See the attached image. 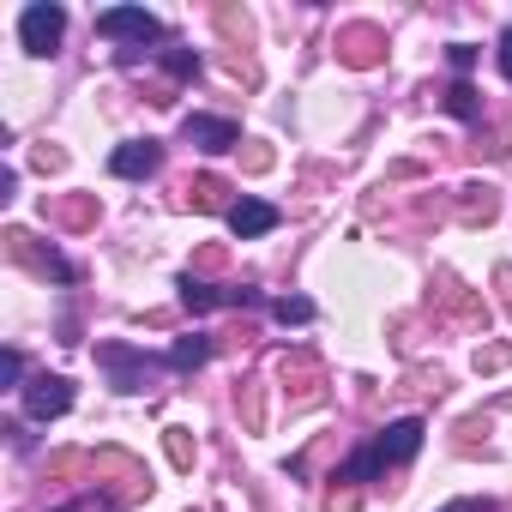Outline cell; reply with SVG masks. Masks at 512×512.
Returning <instances> with one entry per match:
<instances>
[{"mask_svg": "<svg viewBox=\"0 0 512 512\" xmlns=\"http://www.w3.org/2000/svg\"><path fill=\"white\" fill-rule=\"evenodd\" d=\"M109 476V494L115 500H145L151 494V470L127 452H97V482Z\"/></svg>", "mask_w": 512, "mask_h": 512, "instance_id": "2", "label": "cell"}, {"mask_svg": "<svg viewBox=\"0 0 512 512\" xmlns=\"http://www.w3.org/2000/svg\"><path fill=\"white\" fill-rule=\"evenodd\" d=\"M494 211H500V205H494L488 187H464V199H458V217H464V223H488Z\"/></svg>", "mask_w": 512, "mask_h": 512, "instance_id": "14", "label": "cell"}, {"mask_svg": "<svg viewBox=\"0 0 512 512\" xmlns=\"http://www.w3.org/2000/svg\"><path fill=\"white\" fill-rule=\"evenodd\" d=\"M229 229H235L241 241L266 235V229H278V205H266V199H241V205L229 211Z\"/></svg>", "mask_w": 512, "mask_h": 512, "instance_id": "12", "label": "cell"}, {"mask_svg": "<svg viewBox=\"0 0 512 512\" xmlns=\"http://www.w3.org/2000/svg\"><path fill=\"white\" fill-rule=\"evenodd\" d=\"M0 241H7V253H13L19 266H31L37 278H61V284L73 278V266L61 260L55 247H37V235H31V229H7V235H0Z\"/></svg>", "mask_w": 512, "mask_h": 512, "instance_id": "3", "label": "cell"}, {"mask_svg": "<svg viewBox=\"0 0 512 512\" xmlns=\"http://www.w3.org/2000/svg\"><path fill=\"white\" fill-rule=\"evenodd\" d=\"M326 512H362V494H350V488H332V494H326Z\"/></svg>", "mask_w": 512, "mask_h": 512, "instance_id": "21", "label": "cell"}, {"mask_svg": "<svg viewBox=\"0 0 512 512\" xmlns=\"http://www.w3.org/2000/svg\"><path fill=\"white\" fill-rule=\"evenodd\" d=\"M97 362L115 374V386H121V392H145V380H151V362H145L133 344H103V350H97Z\"/></svg>", "mask_w": 512, "mask_h": 512, "instance_id": "6", "label": "cell"}, {"mask_svg": "<svg viewBox=\"0 0 512 512\" xmlns=\"http://www.w3.org/2000/svg\"><path fill=\"white\" fill-rule=\"evenodd\" d=\"M55 512H79V506H55Z\"/></svg>", "mask_w": 512, "mask_h": 512, "instance_id": "29", "label": "cell"}, {"mask_svg": "<svg viewBox=\"0 0 512 512\" xmlns=\"http://www.w3.org/2000/svg\"><path fill=\"white\" fill-rule=\"evenodd\" d=\"M31 163H37V169H61L67 157H61V151H49V145H37V151H31Z\"/></svg>", "mask_w": 512, "mask_h": 512, "instance_id": "24", "label": "cell"}, {"mask_svg": "<svg viewBox=\"0 0 512 512\" xmlns=\"http://www.w3.org/2000/svg\"><path fill=\"white\" fill-rule=\"evenodd\" d=\"M247 302H260L253 290H217V284H199L193 272L181 278V308H193V314H211V308H247Z\"/></svg>", "mask_w": 512, "mask_h": 512, "instance_id": "7", "label": "cell"}, {"mask_svg": "<svg viewBox=\"0 0 512 512\" xmlns=\"http://www.w3.org/2000/svg\"><path fill=\"white\" fill-rule=\"evenodd\" d=\"M163 67H169L175 79H193V73H199V55H193V49H163Z\"/></svg>", "mask_w": 512, "mask_h": 512, "instance_id": "19", "label": "cell"}, {"mask_svg": "<svg viewBox=\"0 0 512 512\" xmlns=\"http://www.w3.org/2000/svg\"><path fill=\"white\" fill-rule=\"evenodd\" d=\"M187 193H193L199 211H235V205H241V199H229V181H217V175H199Z\"/></svg>", "mask_w": 512, "mask_h": 512, "instance_id": "13", "label": "cell"}, {"mask_svg": "<svg viewBox=\"0 0 512 512\" xmlns=\"http://www.w3.org/2000/svg\"><path fill=\"white\" fill-rule=\"evenodd\" d=\"M380 49H386V37H380L374 25H344V31H338V55H344L350 67H374Z\"/></svg>", "mask_w": 512, "mask_h": 512, "instance_id": "11", "label": "cell"}, {"mask_svg": "<svg viewBox=\"0 0 512 512\" xmlns=\"http://www.w3.org/2000/svg\"><path fill=\"white\" fill-rule=\"evenodd\" d=\"M67 410H73V380L37 374V380L25 386V416H31V422H55V416H67Z\"/></svg>", "mask_w": 512, "mask_h": 512, "instance_id": "5", "label": "cell"}, {"mask_svg": "<svg viewBox=\"0 0 512 512\" xmlns=\"http://www.w3.org/2000/svg\"><path fill=\"white\" fill-rule=\"evenodd\" d=\"M211 356V338H181L175 350H169V368H199Z\"/></svg>", "mask_w": 512, "mask_h": 512, "instance_id": "15", "label": "cell"}, {"mask_svg": "<svg viewBox=\"0 0 512 512\" xmlns=\"http://www.w3.org/2000/svg\"><path fill=\"white\" fill-rule=\"evenodd\" d=\"M422 434H428V428H422L416 416H404V422H392V428H386V434L374 440V452H380V464H410V458L422 452Z\"/></svg>", "mask_w": 512, "mask_h": 512, "instance_id": "9", "label": "cell"}, {"mask_svg": "<svg viewBox=\"0 0 512 512\" xmlns=\"http://www.w3.org/2000/svg\"><path fill=\"white\" fill-rule=\"evenodd\" d=\"M61 37H67V7H49V0L25 7V19H19V43H25V55H55Z\"/></svg>", "mask_w": 512, "mask_h": 512, "instance_id": "1", "label": "cell"}, {"mask_svg": "<svg viewBox=\"0 0 512 512\" xmlns=\"http://www.w3.org/2000/svg\"><path fill=\"white\" fill-rule=\"evenodd\" d=\"M157 163H163L157 139H127V145L109 157V169H115L121 181H145V175H157Z\"/></svg>", "mask_w": 512, "mask_h": 512, "instance_id": "10", "label": "cell"}, {"mask_svg": "<svg viewBox=\"0 0 512 512\" xmlns=\"http://www.w3.org/2000/svg\"><path fill=\"white\" fill-rule=\"evenodd\" d=\"M272 314H278L284 326H308V320H314V302H308V296H284V302H272Z\"/></svg>", "mask_w": 512, "mask_h": 512, "instance_id": "16", "label": "cell"}, {"mask_svg": "<svg viewBox=\"0 0 512 512\" xmlns=\"http://www.w3.org/2000/svg\"><path fill=\"white\" fill-rule=\"evenodd\" d=\"M97 37H121V43H157L163 37V25L145 13V7H109V13H97Z\"/></svg>", "mask_w": 512, "mask_h": 512, "instance_id": "4", "label": "cell"}, {"mask_svg": "<svg viewBox=\"0 0 512 512\" xmlns=\"http://www.w3.org/2000/svg\"><path fill=\"white\" fill-rule=\"evenodd\" d=\"M470 61H476V49H470V43H452V67L470 73Z\"/></svg>", "mask_w": 512, "mask_h": 512, "instance_id": "25", "label": "cell"}, {"mask_svg": "<svg viewBox=\"0 0 512 512\" xmlns=\"http://www.w3.org/2000/svg\"><path fill=\"white\" fill-rule=\"evenodd\" d=\"M500 73L512 79V31H500Z\"/></svg>", "mask_w": 512, "mask_h": 512, "instance_id": "28", "label": "cell"}, {"mask_svg": "<svg viewBox=\"0 0 512 512\" xmlns=\"http://www.w3.org/2000/svg\"><path fill=\"white\" fill-rule=\"evenodd\" d=\"M55 217H61V223H73V229H85V223L97 217V205H91V199H67V205H55Z\"/></svg>", "mask_w": 512, "mask_h": 512, "instance_id": "20", "label": "cell"}, {"mask_svg": "<svg viewBox=\"0 0 512 512\" xmlns=\"http://www.w3.org/2000/svg\"><path fill=\"white\" fill-rule=\"evenodd\" d=\"M440 512H494V500H452V506H440Z\"/></svg>", "mask_w": 512, "mask_h": 512, "instance_id": "26", "label": "cell"}, {"mask_svg": "<svg viewBox=\"0 0 512 512\" xmlns=\"http://www.w3.org/2000/svg\"><path fill=\"white\" fill-rule=\"evenodd\" d=\"M494 284H500V302L512 308V266H500V272H494Z\"/></svg>", "mask_w": 512, "mask_h": 512, "instance_id": "27", "label": "cell"}, {"mask_svg": "<svg viewBox=\"0 0 512 512\" xmlns=\"http://www.w3.org/2000/svg\"><path fill=\"white\" fill-rule=\"evenodd\" d=\"M446 109H452L458 121H476V115H482V103H476L470 85H452V91H446Z\"/></svg>", "mask_w": 512, "mask_h": 512, "instance_id": "17", "label": "cell"}, {"mask_svg": "<svg viewBox=\"0 0 512 512\" xmlns=\"http://www.w3.org/2000/svg\"><path fill=\"white\" fill-rule=\"evenodd\" d=\"M19 374H25V356H19V350H7V356H0V380L19 386ZM19 392H25V386H19Z\"/></svg>", "mask_w": 512, "mask_h": 512, "instance_id": "22", "label": "cell"}, {"mask_svg": "<svg viewBox=\"0 0 512 512\" xmlns=\"http://www.w3.org/2000/svg\"><path fill=\"white\" fill-rule=\"evenodd\" d=\"M193 452H199L193 434H187V428H169V458H175V470H193Z\"/></svg>", "mask_w": 512, "mask_h": 512, "instance_id": "18", "label": "cell"}, {"mask_svg": "<svg viewBox=\"0 0 512 512\" xmlns=\"http://www.w3.org/2000/svg\"><path fill=\"white\" fill-rule=\"evenodd\" d=\"M512 362V350L506 344H494V350H476V368H506Z\"/></svg>", "mask_w": 512, "mask_h": 512, "instance_id": "23", "label": "cell"}, {"mask_svg": "<svg viewBox=\"0 0 512 512\" xmlns=\"http://www.w3.org/2000/svg\"><path fill=\"white\" fill-rule=\"evenodd\" d=\"M181 139L199 145V151H229V145H241V127L223 121V115H187L181 121Z\"/></svg>", "mask_w": 512, "mask_h": 512, "instance_id": "8", "label": "cell"}]
</instances>
